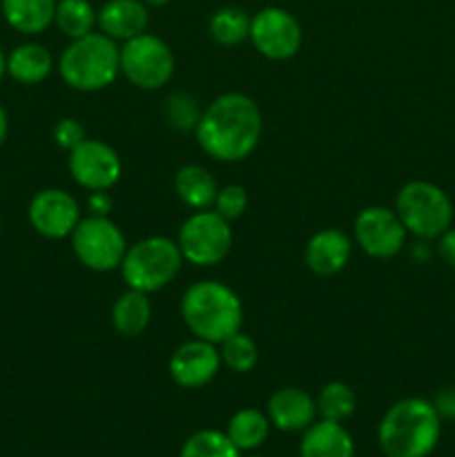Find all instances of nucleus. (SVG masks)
<instances>
[{
  "label": "nucleus",
  "mask_w": 455,
  "mask_h": 457,
  "mask_svg": "<svg viewBox=\"0 0 455 457\" xmlns=\"http://www.w3.org/2000/svg\"><path fill=\"white\" fill-rule=\"evenodd\" d=\"M228 437L239 451L257 449L268 437V418L257 409L239 411L228 424Z\"/></svg>",
  "instance_id": "393cba45"
},
{
  "label": "nucleus",
  "mask_w": 455,
  "mask_h": 457,
  "mask_svg": "<svg viewBox=\"0 0 455 457\" xmlns=\"http://www.w3.org/2000/svg\"><path fill=\"white\" fill-rule=\"evenodd\" d=\"M80 221V208L71 195L58 187L40 190L29 204V223L38 235L47 239L71 237Z\"/></svg>",
  "instance_id": "ddd939ff"
},
{
  "label": "nucleus",
  "mask_w": 455,
  "mask_h": 457,
  "mask_svg": "<svg viewBox=\"0 0 455 457\" xmlns=\"http://www.w3.org/2000/svg\"><path fill=\"white\" fill-rule=\"evenodd\" d=\"M85 128L76 119H61L54 125V141L61 150L71 152L85 141Z\"/></svg>",
  "instance_id": "7c9ffc66"
},
{
  "label": "nucleus",
  "mask_w": 455,
  "mask_h": 457,
  "mask_svg": "<svg viewBox=\"0 0 455 457\" xmlns=\"http://www.w3.org/2000/svg\"><path fill=\"white\" fill-rule=\"evenodd\" d=\"M71 248L85 268L96 272H110L120 266L128 245L125 237L107 217L80 219L71 232Z\"/></svg>",
  "instance_id": "1a4fd4ad"
},
{
  "label": "nucleus",
  "mask_w": 455,
  "mask_h": 457,
  "mask_svg": "<svg viewBox=\"0 0 455 457\" xmlns=\"http://www.w3.org/2000/svg\"><path fill=\"white\" fill-rule=\"evenodd\" d=\"M219 355H221L223 364L230 370H235V373H250L259 360L257 344L248 335L241 333V330L232 335V337H228L226 342H221Z\"/></svg>",
  "instance_id": "cd10ccee"
},
{
  "label": "nucleus",
  "mask_w": 455,
  "mask_h": 457,
  "mask_svg": "<svg viewBox=\"0 0 455 457\" xmlns=\"http://www.w3.org/2000/svg\"><path fill=\"white\" fill-rule=\"evenodd\" d=\"M214 208L228 221L239 219L245 212V208H248V195H245V190L241 186H226L217 192Z\"/></svg>",
  "instance_id": "c756f323"
},
{
  "label": "nucleus",
  "mask_w": 455,
  "mask_h": 457,
  "mask_svg": "<svg viewBox=\"0 0 455 457\" xmlns=\"http://www.w3.org/2000/svg\"><path fill=\"white\" fill-rule=\"evenodd\" d=\"M183 254L177 241L168 237H147L125 253L120 275L128 288L138 293H156L178 275Z\"/></svg>",
  "instance_id": "39448f33"
},
{
  "label": "nucleus",
  "mask_w": 455,
  "mask_h": 457,
  "mask_svg": "<svg viewBox=\"0 0 455 457\" xmlns=\"http://www.w3.org/2000/svg\"><path fill=\"white\" fill-rule=\"evenodd\" d=\"M397 217L406 232L419 239H437L453 221V205L442 187L428 181H410L397 195Z\"/></svg>",
  "instance_id": "423d86ee"
},
{
  "label": "nucleus",
  "mask_w": 455,
  "mask_h": 457,
  "mask_svg": "<svg viewBox=\"0 0 455 457\" xmlns=\"http://www.w3.org/2000/svg\"><path fill=\"white\" fill-rule=\"evenodd\" d=\"M437 250H440V257L444 259L451 268H455V228L453 230L449 228V230L440 237V245H437Z\"/></svg>",
  "instance_id": "2f4dec72"
},
{
  "label": "nucleus",
  "mask_w": 455,
  "mask_h": 457,
  "mask_svg": "<svg viewBox=\"0 0 455 457\" xmlns=\"http://www.w3.org/2000/svg\"><path fill=\"white\" fill-rule=\"evenodd\" d=\"M178 250L183 259L201 268L217 266L230 254L232 230L230 221L214 210H199L178 230Z\"/></svg>",
  "instance_id": "0eeeda50"
},
{
  "label": "nucleus",
  "mask_w": 455,
  "mask_h": 457,
  "mask_svg": "<svg viewBox=\"0 0 455 457\" xmlns=\"http://www.w3.org/2000/svg\"><path fill=\"white\" fill-rule=\"evenodd\" d=\"M52 67V54L38 43L18 45L7 56V74L22 85H36L45 80Z\"/></svg>",
  "instance_id": "aec40b11"
},
{
  "label": "nucleus",
  "mask_w": 455,
  "mask_h": 457,
  "mask_svg": "<svg viewBox=\"0 0 455 457\" xmlns=\"http://www.w3.org/2000/svg\"><path fill=\"white\" fill-rule=\"evenodd\" d=\"M355 241L368 257L391 259L401 253L406 244V228L397 212L382 205L364 208L355 219Z\"/></svg>",
  "instance_id": "9b49d317"
},
{
  "label": "nucleus",
  "mask_w": 455,
  "mask_h": 457,
  "mask_svg": "<svg viewBox=\"0 0 455 457\" xmlns=\"http://www.w3.org/2000/svg\"><path fill=\"white\" fill-rule=\"evenodd\" d=\"M4 74H7V56H4V52L0 49V80H3Z\"/></svg>",
  "instance_id": "c9c22d12"
},
{
  "label": "nucleus",
  "mask_w": 455,
  "mask_h": 457,
  "mask_svg": "<svg viewBox=\"0 0 455 457\" xmlns=\"http://www.w3.org/2000/svg\"><path fill=\"white\" fill-rule=\"evenodd\" d=\"M7 129H9L7 112H4V110H3V105H0V145H3L4 138H7Z\"/></svg>",
  "instance_id": "f704fd0d"
},
{
  "label": "nucleus",
  "mask_w": 455,
  "mask_h": 457,
  "mask_svg": "<svg viewBox=\"0 0 455 457\" xmlns=\"http://www.w3.org/2000/svg\"><path fill=\"white\" fill-rule=\"evenodd\" d=\"M174 192L192 210H208L217 199V181L201 165H186L174 177Z\"/></svg>",
  "instance_id": "412c9836"
},
{
  "label": "nucleus",
  "mask_w": 455,
  "mask_h": 457,
  "mask_svg": "<svg viewBox=\"0 0 455 457\" xmlns=\"http://www.w3.org/2000/svg\"><path fill=\"white\" fill-rule=\"evenodd\" d=\"M302 25L290 12L281 7H266L250 21V40L270 61L293 58L302 47Z\"/></svg>",
  "instance_id": "9d476101"
},
{
  "label": "nucleus",
  "mask_w": 455,
  "mask_h": 457,
  "mask_svg": "<svg viewBox=\"0 0 455 457\" xmlns=\"http://www.w3.org/2000/svg\"><path fill=\"white\" fill-rule=\"evenodd\" d=\"M181 315L196 337L210 344H221L241 330L244 306L228 286L208 279L186 290Z\"/></svg>",
  "instance_id": "7ed1b4c3"
},
{
  "label": "nucleus",
  "mask_w": 455,
  "mask_h": 457,
  "mask_svg": "<svg viewBox=\"0 0 455 457\" xmlns=\"http://www.w3.org/2000/svg\"><path fill=\"white\" fill-rule=\"evenodd\" d=\"M221 366V355L214 344L205 339H192L174 351L170 357V375L183 388H201L214 379Z\"/></svg>",
  "instance_id": "4468645a"
},
{
  "label": "nucleus",
  "mask_w": 455,
  "mask_h": 457,
  "mask_svg": "<svg viewBox=\"0 0 455 457\" xmlns=\"http://www.w3.org/2000/svg\"><path fill=\"white\" fill-rule=\"evenodd\" d=\"M3 16L21 34H40L54 22L56 0H3Z\"/></svg>",
  "instance_id": "6ab92c4d"
},
{
  "label": "nucleus",
  "mask_w": 455,
  "mask_h": 457,
  "mask_svg": "<svg viewBox=\"0 0 455 457\" xmlns=\"http://www.w3.org/2000/svg\"><path fill=\"white\" fill-rule=\"evenodd\" d=\"M250 21L252 18L239 7H223L210 18V36L223 47H235L250 38Z\"/></svg>",
  "instance_id": "b1692460"
},
{
  "label": "nucleus",
  "mask_w": 455,
  "mask_h": 457,
  "mask_svg": "<svg viewBox=\"0 0 455 457\" xmlns=\"http://www.w3.org/2000/svg\"><path fill=\"white\" fill-rule=\"evenodd\" d=\"M54 22H56L62 34L76 40L92 34L94 25L98 22V13L94 12L87 0H58Z\"/></svg>",
  "instance_id": "5701e85b"
},
{
  "label": "nucleus",
  "mask_w": 455,
  "mask_h": 457,
  "mask_svg": "<svg viewBox=\"0 0 455 457\" xmlns=\"http://www.w3.org/2000/svg\"><path fill=\"white\" fill-rule=\"evenodd\" d=\"M442 418L431 402L406 397L384 415L379 446L388 457H426L440 442Z\"/></svg>",
  "instance_id": "f03ea898"
},
{
  "label": "nucleus",
  "mask_w": 455,
  "mask_h": 457,
  "mask_svg": "<svg viewBox=\"0 0 455 457\" xmlns=\"http://www.w3.org/2000/svg\"><path fill=\"white\" fill-rule=\"evenodd\" d=\"M0 226H3V217H0Z\"/></svg>",
  "instance_id": "4c0bfd02"
},
{
  "label": "nucleus",
  "mask_w": 455,
  "mask_h": 457,
  "mask_svg": "<svg viewBox=\"0 0 455 457\" xmlns=\"http://www.w3.org/2000/svg\"><path fill=\"white\" fill-rule=\"evenodd\" d=\"M165 119L178 132H190V129H196L201 120L199 105L190 94L174 92L170 94L168 105H165Z\"/></svg>",
  "instance_id": "c85d7f7f"
},
{
  "label": "nucleus",
  "mask_w": 455,
  "mask_h": 457,
  "mask_svg": "<svg viewBox=\"0 0 455 457\" xmlns=\"http://www.w3.org/2000/svg\"><path fill=\"white\" fill-rule=\"evenodd\" d=\"M150 317L152 306L147 295L132 288L120 295L112 308V324H114L116 333L123 337H138L150 324Z\"/></svg>",
  "instance_id": "4be33fe9"
},
{
  "label": "nucleus",
  "mask_w": 455,
  "mask_h": 457,
  "mask_svg": "<svg viewBox=\"0 0 455 457\" xmlns=\"http://www.w3.org/2000/svg\"><path fill=\"white\" fill-rule=\"evenodd\" d=\"M181 457H239V449L228 433L199 431L183 445Z\"/></svg>",
  "instance_id": "bb28decb"
},
{
  "label": "nucleus",
  "mask_w": 455,
  "mask_h": 457,
  "mask_svg": "<svg viewBox=\"0 0 455 457\" xmlns=\"http://www.w3.org/2000/svg\"><path fill=\"white\" fill-rule=\"evenodd\" d=\"M120 71L141 89H159L174 74V54L159 36L141 34L120 47Z\"/></svg>",
  "instance_id": "6e6552de"
},
{
  "label": "nucleus",
  "mask_w": 455,
  "mask_h": 457,
  "mask_svg": "<svg viewBox=\"0 0 455 457\" xmlns=\"http://www.w3.org/2000/svg\"><path fill=\"white\" fill-rule=\"evenodd\" d=\"M194 132L205 154L223 163H236L257 150L263 119L252 98L232 92L210 103Z\"/></svg>",
  "instance_id": "f257e3e1"
},
{
  "label": "nucleus",
  "mask_w": 455,
  "mask_h": 457,
  "mask_svg": "<svg viewBox=\"0 0 455 457\" xmlns=\"http://www.w3.org/2000/svg\"><path fill=\"white\" fill-rule=\"evenodd\" d=\"M317 404L302 388H281L268 402V415L281 431H302L315 420Z\"/></svg>",
  "instance_id": "f3484780"
},
{
  "label": "nucleus",
  "mask_w": 455,
  "mask_h": 457,
  "mask_svg": "<svg viewBox=\"0 0 455 457\" xmlns=\"http://www.w3.org/2000/svg\"><path fill=\"white\" fill-rule=\"evenodd\" d=\"M141 3L152 4V7H163V4H168L170 0H141Z\"/></svg>",
  "instance_id": "e433bc0d"
},
{
  "label": "nucleus",
  "mask_w": 455,
  "mask_h": 457,
  "mask_svg": "<svg viewBox=\"0 0 455 457\" xmlns=\"http://www.w3.org/2000/svg\"><path fill=\"white\" fill-rule=\"evenodd\" d=\"M433 406H435V411L440 413V418H455V388L440 393Z\"/></svg>",
  "instance_id": "72a5a7b5"
},
{
  "label": "nucleus",
  "mask_w": 455,
  "mask_h": 457,
  "mask_svg": "<svg viewBox=\"0 0 455 457\" xmlns=\"http://www.w3.org/2000/svg\"><path fill=\"white\" fill-rule=\"evenodd\" d=\"M352 437L339 422L321 420L303 433L302 457H352Z\"/></svg>",
  "instance_id": "a211bd4d"
},
{
  "label": "nucleus",
  "mask_w": 455,
  "mask_h": 457,
  "mask_svg": "<svg viewBox=\"0 0 455 457\" xmlns=\"http://www.w3.org/2000/svg\"><path fill=\"white\" fill-rule=\"evenodd\" d=\"M351 237L335 228H326L308 241L306 263L315 275L333 277L346 268V263L351 262Z\"/></svg>",
  "instance_id": "2eb2a0df"
},
{
  "label": "nucleus",
  "mask_w": 455,
  "mask_h": 457,
  "mask_svg": "<svg viewBox=\"0 0 455 457\" xmlns=\"http://www.w3.org/2000/svg\"><path fill=\"white\" fill-rule=\"evenodd\" d=\"M147 21L150 16L141 0H110L98 12L96 25L112 40H129L145 34Z\"/></svg>",
  "instance_id": "dca6fc26"
},
{
  "label": "nucleus",
  "mask_w": 455,
  "mask_h": 457,
  "mask_svg": "<svg viewBox=\"0 0 455 457\" xmlns=\"http://www.w3.org/2000/svg\"><path fill=\"white\" fill-rule=\"evenodd\" d=\"M58 71L70 87L79 92H98L114 83L120 71V49L110 36L92 34L71 40L58 61Z\"/></svg>",
  "instance_id": "20e7f679"
},
{
  "label": "nucleus",
  "mask_w": 455,
  "mask_h": 457,
  "mask_svg": "<svg viewBox=\"0 0 455 457\" xmlns=\"http://www.w3.org/2000/svg\"><path fill=\"white\" fill-rule=\"evenodd\" d=\"M70 172L85 190L107 192L119 183L123 165L107 143L85 138L76 150L70 152Z\"/></svg>",
  "instance_id": "f8f14e48"
},
{
  "label": "nucleus",
  "mask_w": 455,
  "mask_h": 457,
  "mask_svg": "<svg viewBox=\"0 0 455 457\" xmlns=\"http://www.w3.org/2000/svg\"><path fill=\"white\" fill-rule=\"evenodd\" d=\"M317 411L330 422H346L355 411V393L343 382L326 384L317 397Z\"/></svg>",
  "instance_id": "a878e982"
},
{
  "label": "nucleus",
  "mask_w": 455,
  "mask_h": 457,
  "mask_svg": "<svg viewBox=\"0 0 455 457\" xmlns=\"http://www.w3.org/2000/svg\"><path fill=\"white\" fill-rule=\"evenodd\" d=\"M89 212L96 214V217H107V212L112 210V199L107 192H92L87 199Z\"/></svg>",
  "instance_id": "473e14b6"
}]
</instances>
